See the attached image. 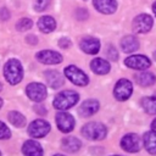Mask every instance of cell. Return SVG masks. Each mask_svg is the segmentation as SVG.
Returning <instances> with one entry per match:
<instances>
[{"label": "cell", "instance_id": "obj_31", "mask_svg": "<svg viewBox=\"0 0 156 156\" xmlns=\"http://www.w3.org/2000/svg\"><path fill=\"white\" fill-rule=\"evenodd\" d=\"M58 46L62 49H68L71 46V40L68 38H61L58 40Z\"/></svg>", "mask_w": 156, "mask_h": 156}, {"label": "cell", "instance_id": "obj_25", "mask_svg": "<svg viewBox=\"0 0 156 156\" xmlns=\"http://www.w3.org/2000/svg\"><path fill=\"white\" fill-rule=\"evenodd\" d=\"M141 106L149 115H156V96H146L141 100Z\"/></svg>", "mask_w": 156, "mask_h": 156}, {"label": "cell", "instance_id": "obj_15", "mask_svg": "<svg viewBox=\"0 0 156 156\" xmlns=\"http://www.w3.org/2000/svg\"><path fill=\"white\" fill-rule=\"evenodd\" d=\"M99 107H100V104L98 100L95 99H89V100H85L78 108V113L82 116V117H90L93 115H95L98 111H99Z\"/></svg>", "mask_w": 156, "mask_h": 156}, {"label": "cell", "instance_id": "obj_37", "mask_svg": "<svg viewBox=\"0 0 156 156\" xmlns=\"http://www.w3.org/2000/svg\"><path fill=\"white\" fill-rule=\"evenodd\" d=\"M154 58H155V60H156V51H155V52H154Z\"/></svg>", "mask_w": 156, "mask_h": 156}, {"label": "cell", "instance_id": "obj_34", "mask_svg": "<svg viewBox=\"0 0 156 156\" xmlns=\"http://www.w3.org/2000/svg\"><path fill=\"white\" fill-rule=\"evenodd\" d=\"M151 129L156 132V118H155V119H154V121L151 122Z\"/></svg>", "mask_w": 156, "mask_h": 156}, {"label": "cell", "instance_id": "obj_23", "mask_svg": "<svg viewBox=\"0 0 156 156\" xmlns=\"http://www.w3.org/2000/svg\"><path fill=\"white\" fill-rule=\"evenodd\" d=\"M134 79L141 87H150V85L155 84L156 76L154 73H151V72H141V73L135 74L134 76Z\"/></svg>", "mask_w": 156, "mask_h": 156}, {"label": "cell", "instance_id": "obj_22", "mask_svg": "<svg viewBox=\"0 0 156 156\" xmlns=\"http://www.w3.org/2000/svg\"><path fill=\"white\" fill-rule=\"evenodd\" d=\"M38 28L44 33H51L56 28V22L51 16H43L38 21Z\"/></svg>", "mask_w": 156, "mask_h": 156}, {"label": "cell", "instance_id": "obj_14", "mask_svg": "<svg viewBox=\"0 0 156 156\" xmlns=\"http://www.w3.org/2000/svg\"><path fill=\"white\" fill-rule=\"evenodd\" d=\"M44 78L48 83V85L52 89H58L63 85L65 83V79H63V76L57 72V71H54V69H50V71H45L44 72Z\"/></svg>", "mask_w": 156, "mask_h": 156}, {"label": "cell", "instance_id": "obj_29", "mask_svg": "<svg viewBox=\"0 0 156 156\" xmlns=\"http://www.w3.org/2000/svg\"><path fill=\"white\" fill-rule=\"evenodd\" d=\"M106 56H107V58L116 61V60L118 58V52H117L116 48L112 46V45H108V46H107V50H106Z\"/></svg>", "mask_w": 156, "mask_h": 156}, {"label": "cell", "instance_id": "obj_30", "mask_svg": "<svg viewBox=\"0 0 156 156\" xmlns=\"http://www.w3.org/2000/svg\"><path fill=\"white\" fill-rule=\"evenodd\" d=\"M76 17H77V20H79V21L87 20V18H88V11H87L85 9H78V10H77V13H76Z\"/></svg>", "mask_w": 156, "mask_h": 156}, {"label": "cell", "instance_id": "obj_11", "mask_svg": "<svg viewBox=\"0 0 156 156\" xmlns=\"http://www.w3.org/2000/svg\"><path fill=\"white\" fill-rule=\"evenodd\" d=\"M56 124H57V128L61 132L69 133L71 130H73L76 121L72 117V115H69V113H67L65 111H61V112H58L56 115Z\"/></svg>", "mask_w": 156, "mask_h": 156}, {"label": "cell", "instance_id": "obj_26", "mask_svg": "<svg viewBox=\"0 0 156 156\" xmlns=\"http://www.w3.org/2000/svg\"><path fill=\"white\" fill-rule=\"evenodd\" d=\"M32 26H33V22H32L30 18H21V20L17 22L16 28H17L20 32H24V30L30 29Z\"/></svg>", "mask_w": 156, "mask_h": 156}, {"label": "cell", "instance_id": "obj_39", "mask_svg": "<svg viewBox=\"0 0 156 156\" xmlns=\"http://www.w3.org/2000/svg\"><path fill=\"white\" fill-rule=\"evenodd\" d=\"M1 89H2V84L0 83V90H1Z\"/></svg>", "mask_w": 156, "mask_h": 156}, {"label": "cell", "instance_id": "obj_38", "mask_svg": "<svg viewBox=\"0 0 156 156\" xmlns=\"http://www.w3.org/2000/svg\"><path fill=\"white\" fill-rule=\"evenodd\" d=\"M54 156H63V155H60V154H56V155H54Z\"/></svg>", "mask_w": 156, "mask_h": 156}, {"label": "cell", "instance_id": "obj_33", "mask_svg": "<svg viewBox=\"0 0 156 156\" xmlns=\"http://www.w3.org/2000/svg\"><path fill=\"white\" fill-rule=\"evenodd\" d=\"M26 41H27V43H29L30 45H34V44H37V43H38V39H37V37H35V35H28V37L26 38Z\"/></svg>", "mask_w": 156, "mask_h": 156}, {"label": "cell", "instance_id": "obj_10", "mask_svg": "<svg viewBox=\"0 0 156 156\" xmlns=\"http://www.w3.org/2000/svg\"><path fill=\"white\" fill-rule=\"evenodd\" d=\"M121 146L127 152H138L141 149V139L135 133L126 134L121 140Z\"/></svg>", "mask_w": 156, "mask_h": 156}, {"label": "cell", "instance_id": "obj_20", "mask_svg": "<svg viewBox=\"0 0 156 156\" xmlns=\"http://www.w3.org/2000/svg\"><path fill=\"white\" fill-rule=\"evenodd\" d=\"M82 146V143L76 136H66L61 141V147L67 152H77Z\"/></svg>", "mask_w": 156, "mask_h": 156}, {"label": "cell", "instance_id": "obj_27", "mask_svg": "<svg viewBox=\"0 0 156 156\" xmlns=\"http://www.w3.org/2000/svg\"><path fill=\"white\" fill-rule=\"evenodd\" d=\"M10 136H11V130L4 122L0 121V139H9Z\"/></svg>", "mask_w": 156, "mask_h": 156}, {"label": "cell", "instance_id": "obj_18", "mask_svg": "<svg viewBox=\"0 0 156 156\" xmlns=\"http://www.w3.org/2000/svg\"><path fill=\"white\" fill-rule=\"evenodd\" d=\"M143 144L149 154L156 155V132L155 130L146 132L143 136Z\"/></svg>", "mask_w": 156, "mask_h": 156}, {"label": "cell", "instance_id": "obj_36", "mask_svg": "<svg viewBox=\"0 0 156 156\" xmlns=\"http://www.w3.org/2000/svg\"><path fill=\"white\" fill-rule=\"evenodd\" d=\"M2 106V99H0V107Z\"/></svg>", "mask_w": 156, "mask_h": 156}, {"label": "cell", "instance_id": "obj_7", "mask_svg": "<svg viewBox=\"0 0 156 156\" xmlns=\"http://www.w3.org/2000/svg\"><path fill=\"white\" fill-rule=\"evenodd\" d=\"M124 65L136 71H144L151 66V60L145 55H132L124 60Z\"/></svg>", "mask_w": 156, "mask_h": 156}, {"label": "cell", "instance_id": "obj_41", "mask_svg": "<svg viewBox=\"0 0 156 156\" xmlns=\"http://www.w3.org/2000/svg\"><path fill=\"white\" fill-rule=\"evenodd\" d=\"M0 155H1V154H0Z\"/></svg>", "mask_w": 156, "mask_h": 156}, {"label": "cell", "instance_id": "obj_9", "mask_svg": "<svg viewBox=\"0 0 156 156\" xmlns=\"http://www.w3.org/2000/svg\"><path fill=\"white\" fill-rule=\"evenodd\" d=\"M152 24H154V20L150 15H146V13H141L139 16H136L134 20H133V23H132V27L134 29V32L136 33H147L151 28H152Z\"/></svg>", "mask_w": 156, "mask_h": 156}, {"label": "cell", "instance_id": "obj_2", "mask_svg": "<svg viewBox=\"0 0 156 156\" xmlns=\"http://www.w3.org/2000/svg\"><path fill=\"white\" fill-rule=\"evenodd\" d=\"M79 100V95L78 93L73 91V90H63L61 93H58L54 101H52V105L57 110H61V111H65V110H68L71 107H73Z\"/></svg>", "mask_w": 156, "mask_h": 156}, {"label": "cell", "instance_id": "obj_13", "mask_svg": "<svg viewBox=\"0 0 156 156\" xmlns=\"http://www.w3.org/2000/svg\"><path fill=\"white\" fill-rule=\"evenodd\" d=\"M79 46L85 54L95 55L100 50V41H99V39L93 38V37H84L79 41Z\"/></svg>", "mask_w": 156, "mask_h": 156}, {"label": "cell", "instance_id": "obj_32", "mask_svg": "<svg viewBox=\"0 0 156 156\" xmlns=\"http://www.w3.org/2000/svg\"><path fill=\"white\" fill-rule=\"evenodd\" d=\"M9 18H10V12H9V10H7L6 7L0 9V20L6 21V20H9Z\"/></svg>", "mask_w": 156, "mask_h": 156}, {"label": "cell", "instance_id": "obj_21", "mask_svg": "<svg viewBox=\"0 0 156 156\" xmlns=\"http://www.w3.org/2000/svg\"><path fill=\"white\" fill-rule=\"evenodd\" d=\"M121 48L124 52H133L139 49V40L134 35H126L121 40Z\"/></svg>", "mask_w": 156, "mask_h": 156}, {"label": "cell", "instance_id": "obj_1", "mask_svg": "<svg viewBox=\"0 0 156 156\" xmlns=\"http://www.w3.org/2000/svg\"><path fill=\"white\" fill-rule=\"evenodd\" d=\"M4 76L10 84H18L23 78V68L21 62L16 58H10L4 66Z\"/></svg>", "mask_w": 156, "mask_h": 156}, {"label": "cell", "instance_id": "obj_16", "mask_svg": "<svg viewBox=\"0 0 156 156\" xmlns=\"http://www.w3.org/2000/svg\"><path fill=\"white\" fill-rule=\"evenodd\" d=\"M93 5L99 12L105 15L113 13L117 9L116 0H93Z\"/></svg>", "mask_w": 156, "mask_h": 156}, {"label": "cell", "instance_id": "obj_4", "mask_svg": "<svg viewBox=\"0 0 156 156\" xmlns=\"http://www.w3.org/2000/svg\"><path fill=\"white\" fill-rule=\"evenodd\" d=\"M65 77L68 78L73 84L79 85V87H85L89 83V78L88 76L79 69L77 66H67L65 68Z\"/></svg>", "mask_w": 156, "mask_h": 156}, {"label": "cell", "instance_id": "obj_24", "mask_svg": "<svg viewBox=\"0 0 156 156\" xmlns=\"http://www.w3.org/2000/svg\"><path fill=\"white\" fill-rule=\"evenodd\" d=\"M7 118H9L10 123L13 124L15 127L21 128V127H24V124H26L24 116L22 113H20L18 111H10L9 115H7Z\"/></svg>", "mask_w": 156, "mask_h": 156}, {"label": "cell", "instance_id": "obj_12", "mask_svg": "<svg viewBox=\"0 0 156 156\" xmlns=\"http://www.w3.org/2000/svg\"><path fill=\"white\" fill-rule=\"evenodd\" d=\"M37 60L45 65H57L62 61V55L52 50H41L35 55Z\"/></svg>", "mask_w": 156, "mask_h": 156}, {"label": "cell", "instance_id": "obj_28", "mask_svg": "<svg viewBox=\"0 0 156 156\" xmlns=\"http://www.w3.org/2000/svg\"><path fill=\"white\" fill-rule=\"evenodd\" d=\"M49 4H50V0H35V2H34V9L40 12V11L46 10L48 6H49Z\"/></svg>", "mask_w": 156, "mask_h": 156}, {"label": "cell", "instance_id": "obj_19", "mask_svg": "<svg viewBox=\"0 0 156 156\" xmlns=\"http://www.w3.org/2000/svg\"><path fill=\"white\" fill-rule=\"evenodd\" d=\"M90 68L96 74H106L110 72V63H108V61L98 57L90 62Z\"/></svg>", "mask_w": 156, "mask_h": 156}, {"label": "cell", "instance_id": "obj_5", "mask_svg": "<svg viewBox=\"0 0 156 156\" xmlns=\"http://www.w3.org/2000/svg\"><path fill=\"white\" fill-rule=\"evenodd\" d=\"M132 93H133L132 82H129V80L126 79V78L119 79V80L116 83L115 89H113V95H115V98H116L118 101H124V100H127L128 98H130Z\"/></svg>", "mask_w": 156, "mask_h": 156}, {"label": "cell", "instance_id": "obj_17", "mask_svg": "<svg viewBox=\"0 0 156 156\" xmlns=\"http://www.w3.org/2000/svg\"><path fill=\"white\" fill-rule=\"evenodd\" d=\"M22 152L24 156H43V147L35 140H27L22 146Z\"/></svg>", "mask_w": 156, "mask_h": 156}, {"label": "cell", "instance_id": "obj_35", "mask_svg": "<svg viewBox=\"0 0 156 156\" xmlns=\"http://www.w3.org/2000/svg\"><path fill=\"white\" fill-rule=\"evenodd\" d=\"M152 11H154V13H155V16H156V1H155L154 5H152Z\"/></svg>", "mask_w": 156, "mask_h": 156}, {"label": "cell", "instance_id": "obj_8", "mask_svg": "<svg viewBox=\"0 0 156 156\" xmlns=\"http://www.w3.org/2000/svg\"><path fill=\"white\" fill-rule=\"evenodd\" d=\"M49 132H50V124L44 119H35L28 127V134L34 139L44 138Z\"/></svg>", "mask_w": 156, "mask_h": 156}, {"label": "cell", "instance_id": "obj_3", "mask_svg": "<svg viewBox=\"0 0 156 156\" xmlns=\"http://www.w3.org/2000/svg\"><path fill=\"white\" fill-rule=\"evenodd\" d=\"M82 134L84 138H87L89 140H101L106 136L107 129L100 122H89L83 126Z\"/></svg>", "mask_w": 156, "mask_h": 156}, {"label": "cell", "instance_id": "obj_6", "mask_svg": "<svg viewBox=\"0 0 156 156\" xmlns=\"http://www.w3.org/2000/svg\"><path fill=\"white\" fill-rule=\"evenodd\" d=\"M26 94L27 96L35 101V102H41L45 100L46 95H48V91H46V87L41 83H29L26 88Z\"/></svg>", "mask_w": 156, "mask_h": 156}, {"label": "cell", "instance_id": "obj_40", "mask_svg": "<svg viewBox=\"0 0 156 156\" xmlns=\"http://www.w3.org/2000/svg\"><path fill=\"white\" fill-rule=\"evenodd\" d=\"M113 156H119V155H113Z\"/></svg>", "mask_w": 156, "mask_h": 156}]
</instances>
